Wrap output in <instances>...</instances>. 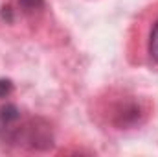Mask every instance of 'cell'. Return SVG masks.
<instances>
[{"label": "cell", "instance_id": "obj_1", "mask_svg": "<svg viewBox=\"0 0 158 157\" xmlns=\"http://www.w3.org/2000/svg\"><path fill=\"white\" fill-rule=\"evenodd\" d=\"M0 141L30 150H48L53 144V135L42 118H22L20 111L9 104L0 109Z\"/></svg>", "mask_w": 158, "mask_h": 157}, {"label": "cell", "instance_id": "obj_2", "mask_svg": "<svg viewBox=\"0 0 158 157\" xmlns=\"http://www.w3.org/2000/svg\"><path fill=\"white\" fill-rule=\"evenodd\" d=\"M147 54H149L151 61L158 65V19L153 22L151 32H149V39H147Z\"/></svg>", "mask_w": 158, "mask_h": 157}, {"label": "cell", "instance_id": "obj_3", "mask_svg": "<svg viewBox=\"0 0 158 157\" xmlns=\"http://www.w3.org/2000/svg\"><path fill=\"white\" fill-rule=\"evenodd\" d=\"M19 6L24 13H35L44 7V0H19Z\"/></svg>", "mask_w": 158, "mask_h": 157}, {"label": "cell", "instance_id": "obj_4", "mask_svg": "<svg viewBox=\"0 0 158 157\" xmlns=\"http://www.w3.org/2000/svg\"><path fill=\"white\" fill-rule=\"evenodd\" d=\"M13 91V85L9 79H0V98H6Z\"/></svg>", "mask_w": 158, "mask_h": 157}]
</instances>
